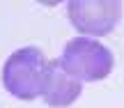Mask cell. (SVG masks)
Wrapping results in <instances>:
<instances>
[{
	"label": "cell",
	"mask_w": 124,
	"mask_h": 108,
	"mask_svg": "<svg viewBox=\"0 0 124 108\" xmlns=\"http://www.w3.org/2000/svg\"><path fill=\"white\" fill-rule=\"evenodd\" d=\"M51 74V60L35 46L14 51L2 67L5 87L16 99L32 101L44 94L46 81Z\"/></svg>",
	"instance_id": "1"
},
{
	"label": "cell",
	"mask_w": 124,
	"mask_h": 108,
	"mask_svg": "<svg viewBox=\"0 0 124 108\" xmlns=\"http://www.w3.org/2000/svg\"><path fill=\"white\" fill-rule=\"evenodd\" d=\"M60 64L78 83H94V81L106 78L113 71L115 58H113L110 48L99 44L97 39L74 37V39L67 41L64 51H62V58H60Z\"/></svg>",
	"instance_id": "2"
},
{
	"label": "cell",
	"mask_w": 124,
	"mask_h": 108,
	"mask_svg": "<svg viewBox=\"0 0 124 108\" xmlns=\"http://www.w3.org/2000/svg\"><path fill=\"white\" fill-rule=\"evenodd\" d=\"M71 25L85 37H106L122 18V5L115 0H74L67 5Z\"/></svg>",
	"instance_id": "3"
},
{
	"label": "cell",
	"mask_w": 124,
	"mask_h": 108,
	"mask_svg": "<svg viewBox=\"0 0 124 108\" xmlns=\"http://www.w3.org/2000/svg\"><path fill=\"white\" fill-rule=\"evenodd\" d=\"M83 92V83H78L76 78H71L69 74L62 69L60 60H51V74L46 81L44 90V101L48 106H71Z\"/></svg>",
	"instance_id": "4"
}]
</instances>
